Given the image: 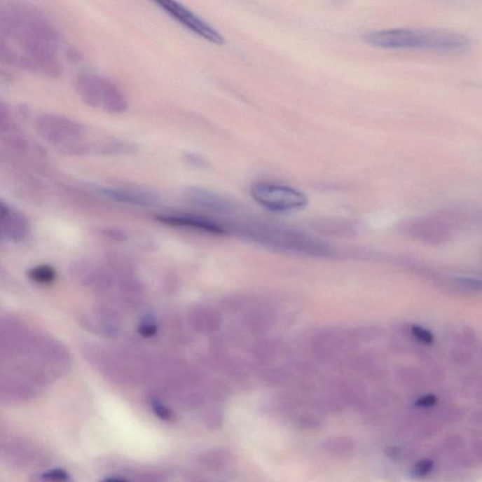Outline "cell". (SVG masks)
<instances>
[{"mask_svg": "<svg viewBox=\"0 0 482 482\" xmlns=\"http://www.w3.org/2000/svg\"><path fill=\"white\" fill-rule=\"evenodd\" d=\"M2 21L8 36L20 48V62L27 67L55 74L60 65L57 57V38L53 29L37 13L18 11Z\"/></svg>", "mask_w": 482, "mask_h": 482, "instance_id": "obj_1", "label": "cell"}, {"mask_svg": "<svg viewBox=\"0 0 482 482\" xmlns=\"http://www.w3.org/2000/svg\"><path fill=\"white\" fill-rule=\"evenodd\" d=\"M366 42L376 48L386 49H427L448 53L464 52L469 48L470 40L458 32L448 30L390 29L371 32Z\"/></svg>", "mask_w": 482, "mask_h": 482, "instance_id": "obj_2", "label": "cell"}, {"mask_svg": "<svg viewBox=\"0 0 482 482\" xmlns=\"http://www.w3.org/2000/svg\"><path fill=\"white\" fill-rule=\"evenodd\" d=\"M36 128L46 142L64 154L85 155L90 151L113 154L123 151L122 142L106 141L97 144L90 141V134L83 125L60 115H41L36 120Z\"/></svg>", "mask_w": 482, "mask_h": 482, "instance_id": "obj_3", "label": "cell"}, {"mask_svg": "<svg viewBox=\"0 0 482 482\" xmlns=\"http://www.w3.org/2000/svg\"><path fill=\"white\" fill-rule=\"evenodd\" d=\"M76 92L87 105L109 113L127 111L128 100L122 89L100 74L85 71L76 81Z\"/></svg>", "mask_w": 482, "mask_h": 482, "instance_id": "obj_4", "label": "cell"}, {"mask_svg": "<svg viewBox=\"0 0 482 482\" xmlns=\"http://www.w3.org/2000/svg\"><path fill=\"white\" fill-rule=\"evenodd\" d=\"M254 201L266 209L278 213L295 212L308 205L305 193L289 186L261 182L251 188Z\"/></svg>", "mask_w": 482, "mask_h": 482, "instance_id": "obj_5", "label": "cell"}, {"mask_svg": "<svg viewBox=\"0 0 482 482\" xmlns=\"http://www.w3.org/2000/svg\"><path fill=\"white\" fill-rule=\"evenodd\" d=\"M157 4L164 12L202 39L215 45H223L224 37L217 29L183 5L172 1H160Z\"/></svg>", "mask_w": 482, "mask_h": 482, "instance_id": "obj_6", "label": "cell"}, {"mask_svg": "<svg viewBox=\"0 0 482 482\" xmlns=\"http://www.w3.org/2000/svg\"><path fill=\"white\" fill-rule=\"evenodd\" d=\"M101 193L112 201L139 207H150L158 202L157 194L139 188H104Z\"/></svg>", "mask_w": 482, "mask_h": 482, "instance_id": "obj_7", "label": "cell"}, {"mask_svg": "<svg viewBox=\"0 0 482 482\" xmlns=\"http://www.w3.org/2000/svg\"><path fill=\"white\" fill-rule=\"evenodd\" d=\"M157 220L169 226L191 227V228L202 230L213 234H221L223 228L214 221L209 219L199 217L193 215H160Z\"/></svg>", "mask_w": 482, "mask_h": 482, "instance_id": "obj_8", "label": "cell"}, {"mask_svg": "<svg viewBox=\"0 0 482 482\" xmlns=\"http://www.w3.org/2000/svg\"><path fill=\"white\" fill-rule=\"evenodd\" d=\"M188 201L201 207L221 209L226 207V202L220 195L202 188H190L186 191Z\"/></svg>", "mask_w": 482, "mask_h": 482, "instance_id": "obj_9", "label": "cell"}, {"mask_svg": "<svg viewBox=\"0 0 482 482\" xmlns=\"http://www.w3.org/2000/svg\"><path fill=\"white\" fill-rule=\"evenodd\" d=\"M355 443L347 437H335L326 440L322 443L323 450L331 455L344 457L350 455L354 450Z\"/></svg>", "mask_w": 482, "mask_h": 482, "instance_id": "obj_10", "label": "cell"}, {"mask_svg": "<svg viewBox=\"0 0 482 482\" xmlns=\"http://www.w3.org/2000/svg\"><path fill=\"white\" fill-rule=\"evenodd\" d=\"M29 277L35 283L51 284L56 279V271L49 266H39V267H35L29 271Z\"/></svg>", "mask_w": 482, "mask_h": 482, "instance_id": "obj_11", "label": "cell"}, {"mask_svg": "<svg viewBox=\"0 0 482 482\" xmlns=\"http://www.w3.org/2000/svg\"><path fill=\"white\" fill-rule=\"evenodd\" d=\"M434 462L431 459H422L412 468V476L415 478H424L434 470Z\"/></svg>", "mask_w": 482, "mask_h": 482, "instance_id": "obj_12", "label": "cell"}, {"mask_svg": "<svg viewBox=\"0 0 482 482\" xmlns=\"http://www.w3.org/2000/svg\"><path fill=\"white\" fill-rule=\"evenodd\" d=\"M151 406H152L153 412L161 420L164 422H172L174 420V415H172L171 411L158 399H153L151 401Z\"/></svg>", "mask_w": 482, "mask_h": 482, "instance_id": "obj_13", "label": "cell"}, {"mask_svg": "<svg viewBox=\"0 0 482 482\" xmlns=\"http://www.w3.org/2000/svg\"><path fill=\"white\" fill-rule=\"evenodd\" d=\"M411 331H412L413 338L418 339L420 343L425 345L434 343V335H432L431 331L427 330L426 328L421 327V326L418 325H413L412 328H411Z\"/></svg>", "mask_w": 482, "mask_h": 482, "instance_id": "obj_14", "label": "cell"}, {"mask_svg": "<svg viewBox=\"0 0 482 482\" xmlns=\"http://www.w3.org/2000/svg\"><path fill=\"white\" fill-rule=\"evenodd\" d=\"M139 335L144 336V338H150V336L156 335V333H157V325H156L154 320L151 319V317L144 319L142 324L139 325Z\"/></svg>", "mask_w": 482, "mask_h": 482, "instance_id": "obj_15", "label": "cell"}, {"mask_svg": "<svg viewBox=\"0 0 482 482\" xmlns=\"http://www.w3.org/2000/svg\"><path fill=\"white\" fill-rule=\"evenodd\" d=\"M43 478L49 481L65 482L69 478L68 473L62 469H52L43 474Z\"/></svg>", "mask_w": 482, "mask_h": 482, "instance_id": "obj_16", "label": "cell"}, {"mask_svg": "<svg viewBox=\"0 0 482 482\" xmlns=\"http://www.w3.org/2000/svg\"><path fill=\"white\" fill-rule=\"evenodd\" d=\"M184 160L186 163L190 165L196 167V168L205 169L207 168L208 163L205 158L201 156L193 154V153H187L184 155Z\"/></svg>", "mask_w": 482, "mask_h": 482, "instance_id": "obj_17", "label": "cell"}, {"mask_svg": "<svg viewBox=\"0 0 482 482\" xmlns=\"http://www.w3.org/2000/svg\"><path fill=\"white\" fill-rule=\"evenodd\" d=\"M457 283L467 289L482 290V281L474 280V279H458Z\"/></svg>", "mask_w": 482, "mask_h": 482, "instance_id": "obj_18", "label": "cell"}, {"mask_svg": "<svg viewBox=\"0 0 482 482\" xmlns=\"http://www.w3.org/2000/svg\"><path fill=\"white\" fill-rule=\"evenodd\" d=\"M436 404V398L434 395H426L422 397V398L418 399V401L415 402L416 406L420 408H428Z\"/></svg>", "mask_w": 482, "mask_h": 482, "instance_id": "obj_19", "label": "cell"}, {"mask_svg": "<svg viewBox=\"0 0 482 482\" xmlns=\"http://www.w3.org/2000/svg\"><path fill=\"white\" fill-rule=\"evenodd\" d=\"M474 459L482 464V440L476 441L473 446Z\"/></svg>", "mask_w": 482, "mask_h": 482, "instance_id": "obj_20", "label": "cell"}, {"mask_svg": "<svg viewBox=\"0 0 482 482\" xmlns=\"http://www.w3.org/2000/svg\"><path fill=\"white\" fill-rule=\"evenodd\" d=\"M301 423L305 424L306 428H316L317 426V420H315L314 418H303L301 419Z\"/></svg>", "mask_w": 482, "mask_h": 482, "instance_id": "obj_21", "label": "cell"}, {"mask_svg": "<svg viewBox=\"0 0 482 482\" xmlns=\"http://www.w3.org/2000/svg\"><path fill=\"white\" fill-rule=\"evenodd\" d=\"M101 482H128V481H123V479H119V478H109L104 479V481H102Z\"/></svg>", "mask_w": 482, "mask_h": 482, "instance_id": "obj_22", "label": "cell"}]
</instances>
